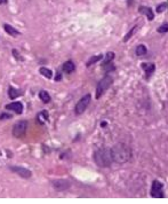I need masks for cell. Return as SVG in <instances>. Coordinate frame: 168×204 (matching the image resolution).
Instances as JSON below:
<instances>
[{"label": "cell", "mask_w": 168, "mask_h": 204, "mask_svg": "<svg viewBox=\"0 0 168 204\" xmlns=\"http://www.w3.org/2000/svg\"><path fill=\"white\" fill-rule=\"evenodd\" d=\"M136 30H137V27H134V28L132 29V30H130V31L128 32V33H127L126 37L124 38V41H128V40H129V38L132 37V36H133V33H134L135 31H136Z\"/></svg>", "instance_id": "cell-20"}, {"label": "cell", "mask_w": 168, "mask_h": 204, "mask_svg": "<svg viewBox=\"0 0 168 204\" xmlns=\"http://www.w3.org/2000/svg\"><path fill=\"white\" fill-rule=\"evenodd\" d=\"M60 79H61V75L57 74V76H56V78H55V80L57 81V80H60Z\"/></svg>", "instance_id": "cell-25"}, {"label": "cell", "mask_w": 168, "mask_h": 204, "mask_svg": "<svg viewBox=\"0 0 168 204\" xmlns=\"http://www.w3.org/2000/svg\"><path fill=\"white\" fill-rule=\"evenodd\" d=\"M6 110H13L16 114H22L23 113V104L21 102H12L6 106Z\"/></svg>", "instance_id": "cell-9"}, {"label": "cell", "mask_w": 168, "mask_h": 204, "mask_svg": "<svg viewBox=\"0 0 168 204\" xmlns=\"http://www.w3.org/2000/svg\"><path fill=\"white\" fill-rule=\"evenodd\" d=\"M6 2H7V0H0V5L6 4Z\"/></svg>", "instance_id": "cell-26"}, {"label": "cell", "mask_w": 168, "mask_h": 204, "mask_svg": "<svg viewBox=\"0 0 168 204\" xmlns=\"http://www.w3.org/2000/svg\"><path fill=\"white\" fill-rule=\"evenodd\" d=\"M9 170L13 171V172H15L16 174H18L20 177H22V178H30V177L32 176V173L30 170L25 169V168H22V166H11Z\"/></svg>", "instance_id": "cell-8"}, {"label": "cell", "mask_w": 168, "mask_h": 204, "mask_svg": "<svg viewBox=\"0 0 168 204\" xmlns=\"http://www.w3.org/2000/svg\"><path fill=\"white\" fill-rule=\"evenodd\" d=\"M8 118H12V115H9V114H6V113H4V114H1V115H0V119H1V120L8 119Z\"/></svg>", "instance_id": "cell-23"}, {"label": "cell", "mask_w": 168, "mask_h": 204, "mask_svg": "<svg viewBox=\"0 0 168 204\" xmlns=\"http://www.w3.org/2000/svg\"><path fill=\"white\" fill-rule=\"evenodd\" d=\"M39 98L41 99V101L44 102V103H48V102H50V100H52L50 95H49L46 91L40 92V93H39Z\"/></svg>", "instance_id": "cell-15"}, {"label": "cell", "mask_w": 168, "mask_h": 204, "mask_svg": "<svg viewBox=\"0 0 168 204\" xmlns=\"http://www.w3.org/2000/svg\"><path fill=\"white\" fill-rule=\"evenodd\" d=\"M4 29H5V31L7 32L8 35H11V36H13V37H16V36H20V32L16 30L15 28H13L12 25H9V24H4Z\"/></svg>", "instance_id": "cell-14"}, {"label": "cell", "mask_w": 168, "mask_h": 204, "mask_svg": "<svg viewBox=\"0 0 168 204\" xmlns=\"http://www.w3.org/2000/svg\"><path fill=\"white\" fill-rule=\"evenodd\" d=\"M140 13H142V14L147 15V17L150 20V21H152L154 18V15H153V12H152V9H151L150 7H147V6H141L140 7Z\"/></svg>", "instance_id": "cell-10"}, {"label": "cell", "mask_w": 168, "mask_h": 204, "mask_svg": "<svg viewBox=\"0 0 168 204\" xmlns=\"http://www.w3.org/2000/svg\"><path fill=\"white\" fill-rule=\"evenodd\" d=\"M64 72H67V74H71V72H73L74 69H76V66L72 61H67L65 63L63 64V67H62Z\"/></svg>", "instance_id": "cell-12"}, {"label": "cell", "mask_w": 168, "mask_h": 204, "mask_svg": "<svg viewBox=\"0 0 168 204\" xmlns=\"http://www.w3.org/2000/svg\"><path fill=\"white\" fill-rule=\"evenodd\" d=\"M26 129H28V122L26 120H20L13 127V135L15 138H18V139L24 137Z\"/></svg>", "instance_id": "cell-5"}, {"label": "cell", "mask_w": 168, "mask_h": 204, "mask_svg": "<svg viewBox=\"0 0 168 204\" xmlns=\"http://www.w3.org/2000/svg\"><path fill=\"white\" fill-rule=\"evenodd\" d=\"M39 72L44 76V77H46V78H52L53 77V72H52V70L50 69H48V68H45V67H42V68H40L39 69Z\"/></svg>", "instance_id": "cell-16"}, {"label": "cell", "mask_w": 168, "mask_h": 204, "mask_svg": "<svg viewBox=\"0 0 168 204\" xmlns=\"http://www.w3.org/2000/svg\"><path fill=\"white\" fill-rule=\"evenodd\" d=\"M166 9H167V4H166V2H164L162 5H159V6L157 7L158 13H162V12L166 11Z\"/></svg>", "instance_id": "cell-21"}, {"label": "cell", "mask_w": 168, "mask_h": 204, "mask_svg": "<svg viewBox=\"0 0 168 204\" xmlns=\"http://www.w3.org/2000/svg\"><path fill=\"white\" fill-rule=\"evenodd\" d=\"M13 54H14V56L16 57V59H17V60H22L21 57L18 56V55H20V54L17 53V51H16V49H13Z\"/></svg>", "instance_id": "cell-24"}, {"label": "cell", "mask_w": 168, "mask_h": 204, "mask_svg": "<svg viewBox=\"0 0 168 204\" xmlns=\"http://www.w3.org/2000/svg\"><path fill=\"white\" fill-rule=\"evenodd\" d=\"M151 196L156 198L164 197V185L159 180H153L151 186Z\"/></svg>", "instance_id": "cell-6"}, {"label": "cell", "mask_w": 168, "mask_h": 204, "mask_svg": "<svg viewBox=\"0 0 168 204\" xmlns=\"http://www.w3.org/2000/svg\"><path fill=\"white\" fill-rule=\"evenodd\" d=\"M110 151H111L112 162H116L118 164H125L132 157V149L129 146L123 142L116 143L110 149Z\"/></svg>", "instance_id": "cell-1"}, {"label": "cell", "mask_w": 168, "mask_h": 204, "mask_svg": "<svg viewBox=\"0 0 168 204\" xmlns=\"http://www.w3.org/2000/svg\"><path fill=\"white\" fill-rule=\"evenodd\" d=\"M22 94H23V92H22L21 90H17V88H15V87H9V90H8V95H9V98H11L12 100L18 98V96H21Z\"/></svg>", "instance_id": "cell-13"}, {"label": "cell", "mask_w": 168, "mask_h": 204, "mask_svg": "<svg viewBox=\"0 0 168 204\" xmlns=\"http://www.w3.org/2000/svg\"><path fill=\"white\" fill-rule=\"evenodd\" d=\"M102 57H103L102 54H98L96 56H91V59H89V61L87 62V67H89V66H91L93 63H96V62H98L100 60H102Z\"/></svg>", "instance_id": "cell-18"}, {"label": "cell", "mask_w": 168, "mask_h": 204, "mask_svg": "<svg viewBox=\"0 0 168 204\" xmlns=\"http://www.w3.org/2000/svg\"><path fill=\"white\" fill-rule=\"evenodd\" d=\"M94 162L100 168H108L111 165V151L108 148H100L94 153Z\"/></svg>", "instance_id": "cell-2"}, {"label": "cell", "mask_w": 168, "mask_h": 204, "mask_svg": "<svg viewBox=\"0 0 168 204\" xmlns=\"http://www.w3.org/2000/svg\"><path fill=\"white\" fill-rule=\"evenodd\" d=\"M142 68H143V70L145 71V74H147V77L149 78L151 76V75L154 72V69H156V67H154L153 63H143L142 64Z\"/></svg>", "instance_id": "cell-11"}, {"label": "cell", "mask_w": 168, "mask_h": 204, "mask_svg": "<svg viewBox=\"0 0 168 204\" xmlns=\"http://www.w3.org/2000/svg\"><path fill=\"white\" fill-rule=\"evenodd\" d=\"M167 31H168V24L161 25L160 28L158 29V32H160V33H164V32H167Z\"/></svg>", "instance_id": "cell-22"}, {"label": "cell", "mask_w": 168, "mask_h": 204, "mask_svg": "<svg viewBox=\"0 0 168 204\" xmlns=\"http://www.w3.org/2000/svg\"><path fill=\"white\" fill-rule=\"evenodd\" d=\"M147 54V47L144 45H138L136 47V55L137 56H143Z\"/></svg>", "instance_id": "cell-17"}, {"label": "cell", "mask_w": 168, "mask_h": 204, "mask_svg": "<svg viewBox=\"0 0 168 204\" xmlns=\"http://www.w3.org/2000/svg\"><path fill=\"white\" fill-rule=\"evenodd\" d=\"M114 59V53H112V52H110V53L106 54V56H105V60L104 62H103V66H105V64L108 63H111V61Z\"/></svg>", "instance_id": "cell-19"}, {"label": "cell", "mask_w": 168, "mask_h": 204, "mask_svg": "<svg viewBox=\"0 0 168 204\" xmlns=\"http://www.w3.org/2000/svg\"><path fill=\"white\" fill-rule=\"evenodd\" d=\"M52 185L56 190H58V192H63V190H67L68 188H70L71 182L69 181V180L58 179V180H54V181L52 182Z\"/></svg>", "instance_id": "cell-7"}, {"label": "cell", "mask_w": 168, "mask_h": 204, "mask_svg": "<svg viewBox=\"0 0 168 204\" xmlns=\"http://www.w3.org/2000/svg\"><path fill=\"white\" fill-rule=\"evenodd\" d=\"M91 94H86L85 96H82V98L78 101V103L76 104V108H74L76 115H81L85 110L87 109L88 104H89V102H91Z\"/></svg>", "instance_id": "cell-4"}, {"label": "cell", "mask_w": 168, "mask_h": 204, "mask_svg": "<svg viewBox=\"0 0 168 204\" xmlns=\"http://www.w3.org/2000/svg\"><path fill=\"white\" fill-rule=\"evenodd\" d=\"M112 83H113V78L111 76H105L104 78H102L96 87V99L101 98L102 95L104 94V92L108 91V88L111 86Z\"/></svg>", "instance_id": "cell-3"}]
</instances>
